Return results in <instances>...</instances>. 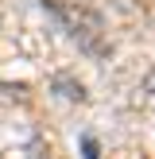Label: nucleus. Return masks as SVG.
<instances>
[{"instance_id":"nucleus-1","label":"nucleus","mask_w":155,"mask_h":159,"mask_svg":"<svg viewBox=\"0 0 155 159\" xmlns=\"http://www.w3.org/2000/svg\"><path fill=\"white\" fill-rule=\"evenodd\" d=\"M54 85H62V89H66V97H74V101H82V97H85V89H82V82L74 85V82H70L66 74H58V78H54Z\"/></svg>"},{"instance_id":"nucleus-2","label":"nucleus","mask_w":155,"mask_h":159,"mask_svg":"<svg viewBox=\"0 0 155 159\" xmlns=\"http://www.w3.org/2000/svg\"><path fill=\"white\" fill-rule=\"evenodd\" d=\"M8 159H46V152L43 148H31V152H12Z\"/></svg>"}]
</instances>
